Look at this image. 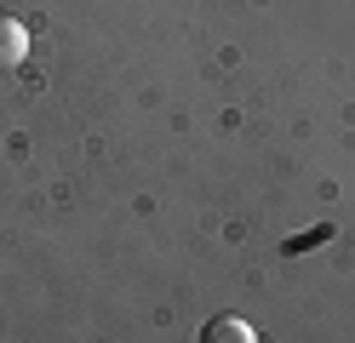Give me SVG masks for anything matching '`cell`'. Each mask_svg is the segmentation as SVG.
<instances>
[{"mask_svg": "<svg viewBox=\"0 0 355 343\" xmlns=\"http://www.w3.org/2000/svg\"><path fill=\"white\" fill-rule=\"evenodd\" d=\"M24 58H29V29L12 23V17H0V75H12Z\"/></svg>", "mask_w": 355, "mask_h": 343, "instance_id": "obj_1", "label": "cell"}, {"mask_svg": "<svg viewBox=\"0 0 355 343\" xmlns=\"http://www.w3.org/2000/svg\"><path fill=\"white\" fill-rule=\"evenodd\" d=\"M201 343H258V332L241 315H212L207 326H201Z\"/></svg>", "mask_w": 355, "mask_h": 343, "instance_id": "obj_2", "label": "cell"}]
</instances>
